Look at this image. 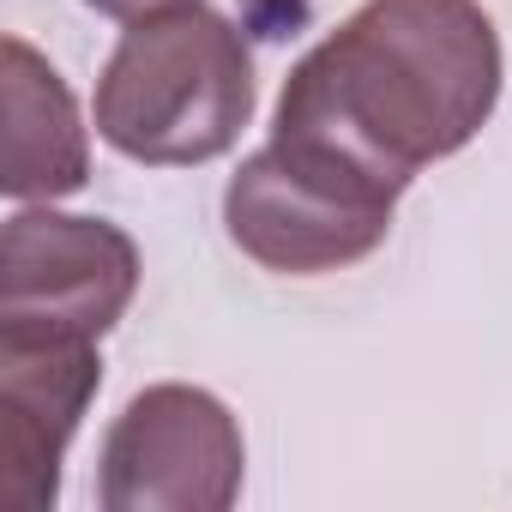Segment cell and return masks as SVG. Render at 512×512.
Segmentation results:
<instances>
[{"label": "cell", "mask_w": 512, "mask_h": 512, "mask_svg": "<svg viewBox=\"0 0 512 512\" xmlns=\"http://www.w3.org/2000/svg\"><path fill=\"white\" fill-rule=\"evenodd\" d=\"M139 290V247L103 217L19 205L0 235V332L103 338Z\"/></svg>", "instance_id": "obj_5"}, {"label": "cell", "mask_w": 512, "mask_h": 512, "mask_svg": "<svg viewBox=\"0 0 512 512\" xmlns=\"http://www.w3.org/2000/svg\"><path fill=\"white\" fill-rule=\"evenodd\" d=\"M103 386L97 338H13L0 332V500L49 512L61 458Z\"/></svg>", "instance_id": "obj_6"}, {"label": "cell", "mask_w": 512, "mask_h": 512, "mask_svg": "<svg viewBox=\"0 0 512 512\" xmlns=\"http://www.w3.org/2000/svg\"><path fill=\"white\" fill-rule=\"evenodd\" d=\"M253 49L205 0L145 13L97 79V139L151 169L223 157L253 121Z\"/></svg>", "instance_id": "obj_2"}, {"label": "cell", "mask_w": 512, "mask_h": 512, "mask_svg": "<svg viewBox=\"0 0 512 512\" xmlns=\"http://www.w3.org/2000/svg\"><path fill=\"white\" fill-rule=\"evenodd\" d=\"M91 13H103V19H121V25H133V19H145V13H163V7H181V0H85Z\"/></svg>", "instance_id": "obj_8"}, {"label": "cell", "mask_w": 512, "mask_h": 512, "mask_svg": "<svg viewBox=\"0 0 512 512\" xmlns=\"http://www.w3.org/2000/svg\"><path fill=\"white\" fill-rule=\"evenodd\" d=\"M398 199L362 187L356 175L266 139L223 187V229L253 266L278 278L344 272L392 235Z\"/></svg>", "instance_id": "obj_3"}, {"label": "cell", "mask_w": 512, "mask_h": 512, "mask_svg": "<svg viewBox=\"0 0 512 512\" xmlns=\"http://www.w3.org/2000/svg\"><path fill=\"white\" fill-rule=\"evenodd\" d=\"M500 79V31L476 0H362L290 67L272 139L404 199L488 127Z\"/></svg>", "instance_id": "obj_1"}, {"label": "cell", "mask_w": 512, "mask_h": 512, "mask_svg": "<svg viewBox=\"0 0 512 512\" xmlns=\"http://www.w3.org/2000/svg\"><path fill=\"white\" fill-rule=\"evenodd\" d=\"M0 97H7V169L0 187L19 205H55L91 181V133L67 79L25 43H0Z\"/></svg>", "instance_id": "obj_7"}, {"label": "cell", "mask_w": 512, "mask_h": 512, "mask_svg": "<svg viewBox=\"0 0 512 512\" xmlns=\"http://www.w3.org/2000/svg\"><path fill=\"white\" fill-rule=\"evenodd\" d=\"M241 422L205 386H145L109 422L97 500L109 512H223L241 494Z\"/></svg>", "instance_id": "obj_4"}]
</instances>
